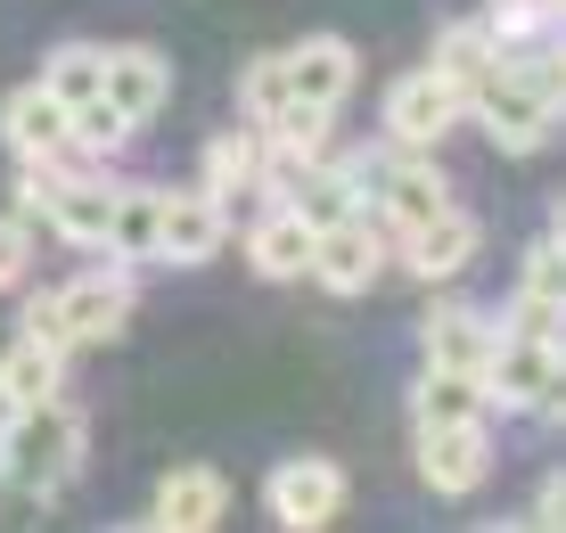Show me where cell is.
<instances>
[{
  "instance_id": "cell-20",
  "label": "cell",
  "mask_w": 566,
  "mask_h": 533,
  "mask_svg": "<svg viewBox=\"0 0 566 533\" xmlns=\"http://www.w3.org/2000/svg\"><path fill=\"white\" fill-rule=\"evenodd\" d=\"M57 362H66L57 345H42V337H17L9 353H0V403H9V410L50 403V394H57Z\"/></svg>"
},
{
  "instance_id": "cell-4",
  "label": "cell",
  "mask_w": 566,
  "mask_h": 533,
  "mask_svg": "<svg viewBox=\"0 0 566 533\" xmlns=\"http://www.w3.org/2000/svg\"><path fill=\"white\" fill-rule=\"evenodd\" d=\"M460 115H468V91L452 83V74L419 66V74H402V83L386 91V140L395 148H436Z\"/></svg>"
},
{
  "instance_id": "cell-5",
  "label": "cell",
  "mask_w": 566,
  "mask_h": 533,
  "mask_svg": "<svg viewBox=\"0 0 566 533\" xmlns=\"http://www.w3.org/2000/svg\"><path fill=\"white\" fill-rule=\"evenodd\" d=\"M378 271H386V230L378 222L345 213V222L312 230V271H304V280H321L328 295H361Z\"/></svg>"
},
{
  "instance_id": "cell-29",
  "label": "cell",
  "mask_w": 566,
  "mask_h": 533,
  "mask_svg": "<svg viewBox=\"0 0 566 533\" xmlns=\"http://www.w3.org/2000/svg\"><path fill=\"white\" fill-rule=\"evenodd\" d=\"M525 295H558V239H542L525 254Z\"/></svg>"
},
{
  "instance_id": "cell-17",
  "label": "cell",
  "mask_w": 566,
  "mask_h": 533,
  "mask_svg": "<svg viewBox=\"0 0 566 533\" xmlns=\"http://www.w3.org/2000/svg\"><path fill=\"white\" fill-rule=\"evenodd\" d=\"M222 477H213V468H172L165 484H156V525L165 533H206L213 518H222Z\"/></svg>"
},
{
  "instance_id": "cell-1",
  "label": "cell",
  "mask_w": 566,
  "mask_h": 533,
  "mask_svg": "<svg viewBox=\"0 0 566 533\" xmlns=\"http://www.w3.org/2000/svg\"><path fill=\"white\" fill-rule=\"evenodd\" d=\"M74 468H83V419L57 394L33 410H9V427H0V484L50 501V492L74 484Z\"/></svg>"
},
{
  "instance_id": "cell-15",
  "label": "cell",
  "mask_w": 566,
  "mask_h": 533,
  "mask_svg": "<svg viewBox=\"0 0 566 533\" xmlns=\"http://www.w3.org/2000/svg\"><path fill=\"white\" fill-rule=\"evenodd\" d=\"M280 206L296 213V222L328 230V222H345V213H361V189H354V173H345V165H304V173H287V181H280Z\"/></svg>"
},
{
  "instance_id": "cell-10",
  "label": "cell",
  "mask_w": 566,
  "mask_h": 533,
  "mask_svg": "<svg viewBox=\"0 0 566 533\" xmlns=\"http://www.w3.org/2000/svg\"><path fill=\"white\" fill-rule=\"evenodd\" d=\"M280 58H287V91H296L304 107H328V115H337V98L354 91V74H361L354 42H337V33H312V42L280 50Z\"/></svg>"
},
{
  "instance_id": "cell-7",
  "label": "cell",
  "mask_w": 566,
  "mask_h": 533,
  "mask_svg": "<svg viewBox=\"0 0 566 533\" xmlns=\"http://www.w3.org/2000/svg\"><path fill=\"white\" fill-rule=\"evenodd\" d=\"M419 477L427 492H476L493 477V436H484V419H452V427H419Z\"/></svg>"
},
{
  "instance_id": "cell-11",
  "label": "cell",
  "mask_w": 566,
  "mask_h": 533,
  "mask_svg": "<svg viewBox=\"0 0 566 533\" xmlns=\"http://www.w3.org/2000/svg\"><path fill=\"white\" fill-rule=\"evenodd\" d=\"M107 213H115V181H99V173H57L42 222L66 247H107Z\"/></svg>"
},
{
  "instance_id": "cell-8",
  "label": "cell",
  "mask_w": 566,
  "mask_h": 533,
  "mask_svg": "<svg viewBox=\"0 0 566 533\" xmlns=\"http://www.w3.org/2000/svg\"><path fill=\"white\" fill-rule=\"evenodd\" d=\"M345 509V468L337 460H280L271 468V518H280L287 533H312V525H328Z\"/></svg>"
},
{
  "instance_id": "cell-21",
  "label": "cell",
  "mask_w": 566,
  "mask_h": 533,
  "mask_svg": "<svg viewBox=\"0 0 566 533\" xmlns=\"http://www.w3.org/2000/svg\"><path fill=\"white\" fill-rule=\"evenodd\" d=\"M411 419H419V427L484 419V378H468V369H427L419 394H411Z\"/></svg>"
},
{
  "instance_id": "cell-31",
  "label": "cell",
  "mask_w": 566,
  "mask_h": 533,
  "mask_svg": "<svg viewBox=\"0 0 566 533\" xmlns=\"http://www.w3.org/2000/svg\"><path fill=\"white\" fill-rule=\"evenodd\" d=\"M534 525H566V484H558V477L542 484V501H534Z\"/></svg>"
},
{
  "instance_id": "cell-6",
  "label": "cell",
  "mask_w": 566,
  "mask_h": 533,
  "mask_svg": "<svg viewBox=\"0 0 566 533\" xmlns=\"http://www.w3.org/2000/svg\"><path fill=\"white\" fill-rule=\"evenodd\" d=\"M50 304H57V337L66 345H107V337H124V321H132V280L124 271H83V280H66Z\"/></svg>"
},
{
  "instance_id": "cell-14",
  "label": "cell",
  "mask_w": 566,
  "mask_h": 533,
  "mask_svg": "<svg viewBox=\"0 0 566 533\" xmlns=\"http://www.w3.org/2000/svg\"><path fill=\"white\" fill-rule=\"evenodd\" d=\"M66 98H50L42 83L9 91V107H0V140H9L17 156H66Z\"/></svg>"
},
{
  "instance_id": "cell-25",
  "label": "cell",
  "mask_w": 566,
  "mask_h": 533,
  "mask_svg": "<svg viewBox=\"0 0 566 533\" xmlns=\"http://www.w3.org/2000/svg\"><path fill=\"white\" fill-rule=\"evenodd\" d=\"M132 132H140V124H132L115 98H83V107L66 115V148H83V156H115Z\"/></svg>"
},
{
  "instance_id": "cell-22",
  "label": "cell",
  "mask_w": 566,
  "mask_h": 533,
  "mask_svg": "<svg viewBox=\"0 0 566 533\" xmlns=\"http://www.w3.org/2000/svg\"><path fill=\"white\" fill-rule=\"evenodd\" d=\"M156 197H165V189H115L107 247H99V254H124V263H156Z\"/></svg>"
},
{
  "instance_id": "cell-27",
  "label": "cell",
  "mask_w": 566,
  "mask_h": 533,
  "mask_svg": "<svg viewBox=\"0 0 566 533\" xmlns=\"http://www.w3.org/2000/svg\"><path fill=\"white\" fill-rule=\"evenodd\" d=\"M501 337H551V345H558V295H525V288H517L510 328H501Z\"/></svg>"
},
{
  "instance_id": "cell-12",
  "label": "cell",
  "mask_w": 566,
  "mask_h": 533,
  "mask_svg": "<svg viewBox=\"0 0 566 533\" xmlns=\"http://www.w3.org/2000/svg\"><path fill=\"white\" fill-rule=\"evenodd\" d=\"M476 213H460V206H443L436 222H419L411 239H402V263L419 271V280H460L468 263H476Z\"/></svg>"
},
{
  "instance_id": "cell-13",
  "label": "cell",
  "mask_w": 566,
  "mask_h": 533,
  "mask_svg": "<svg viewBox=\"0 0 566 533\" xmlns=\"http://www.w3.org/2000/svg\"><path fill=\"white\" fill-rule=\"evenodd\" d=\"M493 337H501V328L484 321V312H468V304H443V312H427V328H419V345H427V369H468V378L484 369Z\"/></svg>"
},
{
  "instance_id": "cell-2",
  "label": "cell",
  "mask_w": 566,
  "mask_h": 533,
  "mask_svg": "<svg viewBox=\"0 0 566 533\" xmlns=\"http://www.w3.org/2000/svg\"><path fill=\"white\" fill-rule=\"evenodd\" d=\"M468 115L493 132V148L534 156L542 140H551V124H558V83L517 74V66H493L484 83H468Z\"/></svg>"
},
{
  "instance_id": "cell-23",
  "label": "cell",
  "mask_w": 566,
  "mask_h": 533,
  "mask_svg": "<svg viewBox=\"0 0 566 533\" xmlns=\"http://www.w3.org/2000/svg\"><path fill=\"white\" fill-rule=\"evenodd\" d=\"M436 74H452V83L468 91V83H484V74L501 66L493 58V25L484 17H468V25H443V42H436V58H427Z\"/></svg>"
},
{
  "instance_id": "cell-18",
  "label": "cell",
  "mask_w": 566,
  "mask_h": 533,
  "mask_svg": "<svg viewBox=\"0 0 566 533\" xmlns=\"http://www.w3.org/2000/svg\"><path fill=\"white\" fill-rule=\"evenodd\" d=\"M255 181H263V132L239 124V132H222V140L206 148V181L198 189L213 197V206H230V197H247Z\"/></svg>"
},
{
  "instance_id": "cell-24",
  "label": "cell",
  "mask_w": 566,
  "mask_h": 533,
  "mask_svg": "<svg viewBox=\"0 0 566 533\" xmlns=\"http://www.w3.org/2000/svg\"><path fill=\"white\" fill-rule=\"evenodd\" d=\"M99 74H107V50H91V42H66V50H50V58H42V91H50V98H66V107L99 98Z\"/></svg>"
},
{
  "instance_id": "cell-3",
  "label": "cell",
  "mask_w": 566,
  "mask_h": 533,
  "mask_svg": "<svg viewBox=\"0 0 566 533\" xmlns=\"http://www.w3.org/2000/svg\"><path fill=\"white\" fill-rule=\"evenodd\" d=\"M476 378H484V403L558 419V345L551 337H493V353H484Z\"/></svg>"
},
{
  "instance_id": "cell-30",
  "label": "cell",
  "mask_w": 566,
  "mask_h": 533,
  "mask_svg": "<svg viewBox=\"0 0 566 533\" xmlns=\"http://www.w3.org/2000/svg\"><path fill=\"white\" fill-rule=\"evenodd\" d=\"M25 337H42V345L66 353V337H57V304H50V295H33V304H25Z\"/></svg>"
},
{
  "instance_id": "cell-19",
  "label": "cell",
  "mask_w": 566,
  "mask_h": 533,
  "mask_svg": "<svg viewBox=\"0 0 566 533\" xmlns=\"http://www.w3.org/2000/svg\"><path fill=\"white\" fill-rule=\"evenodd\" d=\"M247 263L263 271V280H304L312 271V222H296V213H263L255 239H247Z\"/></svg>"
},
{
  "instance_id": "cell-16",
  "label": "cell",
  "mask_w": 566,
  "mask_h": 533,
  "mask_svg": "<svg viewBox=\"0 0 566 533\" xmlns=\"http://www.w3.org/2000/svg\"><path fill=\"white\" fill-rule=\"evenodd\" d=\"M165 91H172V74H165V58H156V50H107L99 98H115L132 124H148V115L165 107Z\"/></svg>"
},
{
  "instance_id": "cell-28",
  "label": "cell",
  "mask_w": 566,
  "mask_h": 533,
  "mask_svg": "<svg viewBox=\"0 0 566 533\" xmlns=\"http://www.w3.org/2000/svg\"><path fill=\"white\" fill-rule=\"evenodd\" d=\"M25 254H33V239H25V222H17V213H0V288H9L17 271H25Z\"/></svg>"
},
{
  "instance_id": "cell-9",
  "label": "cell",
  "mask_w": 566,
  "mask_h": 533,
  "mask_svg": "<svg viewBox=\"0 0 566 533\" xmlns=\"http://www.w3.org/2000/svg\"><path fill=\"white\" fill-rule=\"evenodd\" d=\"M230 239V206H213L206 189L156 197V263H206Z\"/></svg>"
},
{
  "instance_id": "cell-26",
  "label": "cell",
  "mask_w": 566,
  "mask_h": 533,
  "mask_svg": "<svg viewBox=\"0 0 566 533\" xmlns=\"http://www.w3.org/2000/svg\"><path fill=\"white\" fill-rule=\"evenodd\" d=\"M287 98H296V91H287V58H255V66H247V83H239V115L263 132Z\"/></svg>"
}]
</instances>
